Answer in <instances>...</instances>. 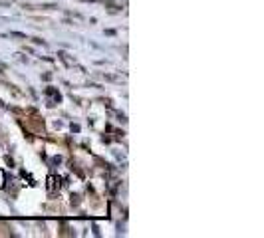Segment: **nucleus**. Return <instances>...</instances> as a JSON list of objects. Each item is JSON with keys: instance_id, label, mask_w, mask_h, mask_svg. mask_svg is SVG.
<instances>
[]
</instances>
